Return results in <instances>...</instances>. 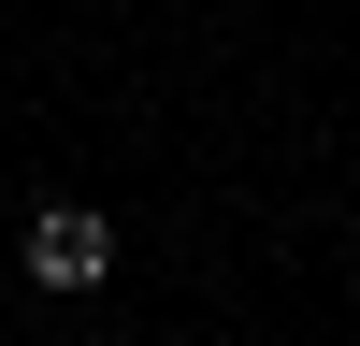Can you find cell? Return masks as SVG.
<instances>
[{
    "label": "cell",
    "instance_id": "6da1fadb",
    "mask_svg": "<svg viewBox=\"0 0 360 346\" xmlns=\"http://www.w3.org/2000/svg\"><path fill=\"white\" fill-rule=\"evenodd\" d=\"M15 274L44 288V303L115 288V217H101V202H44V217H29V245H15Z\"/></svg>",
    "mask_w": 360,
    "mask_h": 346
}]
</instances>
